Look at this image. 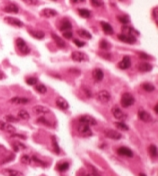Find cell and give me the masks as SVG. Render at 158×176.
<instances>
[{"instance_id":"obj_24","label":"cell","mask_w":158,"mask_h":176,"mask_svg":"<svg viewBox=\"0 0 158 176\" xmlns=\"http://www.w3.org/2000/svg\"><path fill=\"white\" fill-rule=\"evenodd\" d=\"M138 70L141 72H149L152 70V65L150 63H147V62H142V63H139L138 65Z\"/></svg>"},{"instance_id":"obj_1","label":"cell","mask_w":158,"mask_h":176,"mask_svg":"<svg viewBox=\"0 0 158 176\" xmlns=\"http://www.w3.org/2000/svg\"><path fill=\"white\" fill-rule=\"evenodd\" d=\"M121 105H122V107L124 108H128L130 107L134 104V102H135V99H134V97L132 96V94L128 92H125L122 94V96H121Z\"/></svg>"},{"instance_id":"obj_16","label":"cell","mask_w":158,"mask_h":176,"mask_svg":"<svg viewBox=\"0 0 158 176\" xmlns=\"http://www.w3.org/2000/svg\"><path fill=\"white\" fill-rule=\"evenodd\" d=\"M56 105H57V107L61 110H66V109H68V107H69L68 102L61 96H58L56 98Z\"/></svg>"},{"instance_id":"obj_7","label":"cell","mask_w":158,"mask_h":176,"mask_svg":"<svg viewBox=\"0 0 158 176\" xmlns=\"http://www.w3.org/2000/svg\"><path fill=\"white\" fill-rule=\"evenodd\" d=\"M78 132L80 134H81L83 137H89L92 135V131H91V128H90V126L86 125V124H82V123H79V126H78Z\"/></svg>"},{"instance_id":"obj_13","label":"cell","mask_w":158,"mask_h":176,"mask_svg":"<svg viewBox=\"0 0 158 176\" xmlns=\"http://www.w3.org/2000/svg\"><path fill=\"white\" fill-rule=\"evenodd\" d=\"M29 102H30V100L27 99V98H24V97L15 96L10 99V103H11V104H14V105H25Z\"/></svg>"},{"instance_id":"obj_28","label":"cell","mask_w":158,"mask_h":176,"mask_svg":"<svg viewBox=\"0 0 158 176\" xmlns=\"http://www.w3.org/2000/svg\"><path fill=\"white\" fill-rule=\"evenodd\" d=\"M77 34H78L80 37L85 38V39H91V38H92V35L90 34V32H88V31L85 30V29L77 30Z\"/></svg>"},{"instance_id":"obj_19","label":"cell","mask_w":158,"mask_h":176,"mask_svg":"<svg viewBox=\"0 0 158 176\" xmlns=\"http://www.w3.org/2000/svg\"><path fill=\"white\" fill-rule=\"evenodd\" d=\"M92 77L94 78V80L96 82H100L102 81L103 77H104V73H103V71L101 70V69L96 68L92 71Z\"/></svg>"},{"instance_id":"obj_5","label":"cell","mask_w":158,"mask_h":176,"mask_svg":"<svg viewBox=\"0 0 158 176\" xmlns=\"http://www.w3.org/2000/svg\"><path fill=\"white\" fill-rule=\"evenodd\" d=\"M112 114L117 120H121V122L127 119V115H126L120 108L117 107V106H115V107L112 108Z\"/></svg>"},{"instance_id":"obj_15","label":"cell","mask_w":158,"mask_h":176,"mask_svg":"<svg viewBox=\"0 0 158 176\" xmlns=\"http://www.w3.org/2000/svg\"><path fill=\"white\" fill-rule=\"evenodd\" d=\"M138 117L140 120H142L143 122H152L153 121V118H152V116L149 114L148 112H146L145 110H140L138 111Z\"/></svg>"},{"instance_id":"obj_50","label":"cell","mask_w":158,"mask_h":176,"mask_svg":"<svg viewBox=\"0 0 158 176\" xmlns=\"http://www.w3.org/2000/svg\"><path fill=\"white\" fill-rule=\"evenodd\" d=\"M139 56H140V58H142V59H150V56L148 54H146L144 52H139Z\"/></svg>"},{"instance_id":"obj_52","label":"cell","mask_w":158,"mask_h":176,"mask_svg":"<svg viewBox=\"0 0 158 176\" xmlns=\"http://www.w3.org/2000/svg\"><path fill=\"white\" fill-rule=\"evenodd\" d=\"M11 137H18V138L25 139V137L23 135H20V134H11Z\"/></svg>"},{"instance_id":"obj_9","label":"cell","mask_w":158,"mask_h":176,"mask_svg":"<svg viewBox=\"0 0 158 176\" xmlns=\"http://www.w3.org/2000/svg\"><path fill=\"white\" fill-rule=\"evenodd\" d=\"M0 130L7 132V133H10V134H13L15 132V127H13L11 124L6 122V121L0 120Z\"/></svg>"},{"instance_id":"obj_26","label":"cell","mask_w":158,"mask_h":176,"mask_svg":"<svg viewBox=\"0 0 158 176\" xmlns=\"http://www.w3.org/2000/svg\"><path fill=\"white\" fill-rule=\"evenodd\" d=\"M29 34L36 39H42L45 37V33L41 30H29Z\"/></svg>"},{"instance_id":"obj_4","label":"cell","mask_w":158,"mask_h":176,"mask_svg":"<svg viewBox=\"0 0 158 176\" xmlns=\"http://www.w3.org/2000/svg\"><path fill=\"white\" fill-rule=\"evenodd\" d=\"M4 21L7 23V24L11 25V26H15V27H23L24 26V23H23L21 20L17 19L15 17H11V16H6L4 17Z\"/></svg>"},{"instance_id":"obj_31","label":"cell","mask_w":158,"mask_h":176,"mask_svg":"<svg viewBox=\"0 0 158 176\" xmlns=\"http://www.w3.org/2000/svg\"><path fill=\"white\" fill-rule=\"evenodd\" d=\"M17 115H18V118H19V119H23V120H28V119L30 118L29 113H28L26 110H23V109L18 111Z\"/></svg>"},{"instance_id":"obj_18","label":"cell","mask_w":158,"mask_h":176,"mask_svg":"<svg viewBox=\"0 0 158 176\" xmlns=\"http://www.w3.org/2000/svg\"><path fill=\"white\" fill-rule=\"evenodd\" d=\"M105 136L108 137V138L110 139H114V140H118V139H121V133H119V132L115 131V130H106L105 131Z\"/></svg>"},{"instance_id":"obj_29","label":"cell","mask_w":158,"mask_h":176,"mask_svg":"<svg viewBox=\"0 0 158 176\" xmlns=\"http://www.w3.org/2000/svg\"><path fill=\"white\" fill-rule=\"evenodd\" d=\"M31 164L36 165V166H43V167L47 166V164H46L45 162H43L42 160L38 159L37 157H35V156L31 157Z\"/></svg>"},{"instance_id":"obj_21","label":"cell","mask_w":158,"mask_h":176,"mask_svg":"<svg viewBox=\"0 0 158 176\" xmlns=\"http://www.w3.org/2000/svg\"><path fill=\"white\" fill-rule=\"evenodd\" d=\"M122 31H123V34H127V35H139V32L137 30L134 29L133 27L128 26V25H124L122 27Z\"/></svg>"},{"instance_id":"obj_51","label":"cell","mask_w":158,"mask_h":176,"mask_svg":"<svg viewBox=\"0 0 158 176\" xmlns=\"http://www.w3.org/2000/svg\"><path fill=\"white\" fill-rule=\"evenodd\" d=\"M83 90L85 91V93H86V96H87V97H92L91 91H89V90L87 89V87H84V88H83Z\"/></svg>"},{"instance_id":"obj_11","label":"cell","mask_w":158,"mask_h":176,"mask_svg":"<svg viewBox=\"0 0 158 176\" xmlns=\"http://www.w3.org/2000/svg\"><path fill=\"white\" fill-rule=\"evenodd\" d=\"M3 11L6 13H14L17 14L19 12V7L17 6L15 3H9L7 5H5L3 7Z\"/></svg>"},{"instance_id":"obj_10","label":"cell","mask_w":158,"mask_h":176,"mask_svg":"<svg viewBox=\"0 0 158 176\" xmlns=\"http://www.w3.org/2000/svg\"><path fill=\"white\" fill-rule=\"evenodd\" d=\"M118 39L121 40L122 42L128 43V44H134L136 43V37L133 35H127V34H119Z\"/></svg>"},{"instance_id":"obj_14","label":"cell","mask_w":158,"mask_h":176,"mask_svg":"<svg viewBox=\"0 0 158 176\" xmlns=\"http://www.w3.org/2000/svg\"><path fill=\"white\" fill-rule=\"evenodd\" d=\"M33 112L37 115H44V114H48V113H50V110H49V108L45 107V106L36 105L33 107Z\"/></svg>"},{"instance_id":"obj_3","label":"cell","mask_w":158,"mask_h":176,"mask_svg":"<svg viewBox=\"0 0 158 176\" xmlns=\"http://www.w3.org/2000/svg\"><path fill=\"white\" fill-rule=\"evenodd\" d=\"M71 58L73 61L76 62H85L88 61V56L86 53L81 52V51H74L71 54Z\"/></svg>"},{"instance_id":"obj_54","label":"cell","mask_w":158,"mask_h":176,"mask_svg":"<svg viewBox=\"0 0 158 176\" xmlns=\"http://www.w3.org/2000/svg\"><path fill=\"white\" fill-rule=\"evenodd\" d=\"M154 12H155V14L153 13V15H155V20H156V22H157V7H155V9H154Z\"/></svg>"},{"instance_id":"obj_40","label":"cell","mask_w":158,"mask_h":176,"mask_svg":"<svg viewBox=\"0 0 158 176\" xmlns=\"http://www.w3.org/2000/svg\"><path fill=\"white\" fill-rule=\"evenodd\" d=\"M115 126L117 127L118 129H120V130H123V131H127L129 127L126 124H124L123 122H115Z\"/></svg>"},{"instance_id":"obj_39","label":"cell","mask_w":158,"mask_h":176,"mask_svg":"<svg viewBox=\"0 0 158 176\" xmlns=\"http://www.w3.org/2000/svg\"><path fill=\"white\" fill-rule=\"evenodd\" d=\"M4 120L8 123H13V122H17L18 118L14 117L13 115H6V116H4Z\"/></svg>"},{"instance_id":"obj_35","label":"cell","mask_w":158,"mask_h":176,"mask_svg":"<svg viewBox=\"0 0 158 176\" xmlns=\"http://www.w3.org/2000/svg\"><path fill=\"white\" fill-rule=\"evenodd\" d=\"M117 19L124 25H127L128 23L130 22V19H129V17L127 16V15H118Z\"/></svg>"},{"instance_id":"obj_45","label":"cell","mask_w":158,"mask_h":176,"mask_svg":"<svg viewBox=\"0 0 158 176\" xmlns=\"http://www.w3.org/2000/svg\"><path fill=\"white\" fill-rule=\"evenodd\" d=\"M52 142H53V147H54V150H55V153H59L60 152V149H59V147H58V143H57V141H56V138H55V136H52Z\"/></svg>"},{"instance_id":"obj_46","label":"cell","mask_w":158,"mask_h":176,"mask_svg":"<svg viewBox=\"0 0 158 176\" xmlns=\"http://www.w3.org/2000/svg\"><path fill=\"white\" fill-rule=\"evenodd\" d=\"M91 4L95 7H101L103 6V1L102 0H90Z\"/></svg>"},{"instance_id":"obj_22","label":"cell","mask_w":158,"mask_h":176,"mask_svg":"<svg viewBox=\"0 0 158 176\" xmlns=\"http://www.w3.org/2000/svg\"><path fill=\"white\" fill-rule=\"evenodd\" d=\"M1 172L4 176H22L23 175L20 171H17V170H14V169H10V168L3 169Z\"/></svg>"},{"instance_id":"obj_36","label":"cell","mask_w":158,"mask_h":176,"mask_svg":"<svg viewBox=\"0 0 158 176\" xmlns=\"http://www.w3.org/2000/svg\"><path fill=\"white\" fill-rule=\"evenodd\" d=\"M56 167H57L58 171H61V172L66 171V170L69 168V163H67V162L59 163V164H57V166H56Z\"/></svg>"},{"instance_id":"obj_32","label":"cell","mask_w":158,"mask_h":176,"mask_svg":"<svg viewBox=\"0 0 158 176\" xmlns=\"http://www.w3.org/2000/svg\"><path fill=\"white\" fill-rule=\"evenodd\" d=\"M148 152L152 158H156L157 157V147L153 144L148 147Z\"/></svg>"},{"instance_id":"obj_34","label":"cell","mask_w":158,"mask_h":176,"mask_svg":"<svg viewBox=\"0 0 158 176\" xmlns=\"http://www.w3.org/2000/svg\"><path fill=\"white\" fill-rule=\"evenodd\" d=\"M77 176H99V175H98L94 170H93L92 172H88L86 170H80Z\"/></svg>"},{"instance_id":"obj_38","label":"cell","mask_w":158,"mask_h":176,"mask_svg":"<svg viewBox=\"0 0 158 176\" xmlns=\"http://www.w3.org/2000/svg\"><path fill=\"white\" fill-rule=\"evenodd\" d=\"M99 47L101 49H103V50H108V49H110L111 45L109 42H107L105 39H102L100 41V44H99Z\"/></svg>"},{"instance_id":"obj_27","label":"cell","mask_w":158,"mask_h":176,"mask_svg":"<svg viewBox=\"0 0 158 176\" xmlns=\"http://www.w3.org/2000/svg\"><path fill=\"white\" fill-rule=\"evenodd\" d=\"M52 38H53V40L55 41V43L58 45V47H60V48H64V47H65V46H66L65 41L62 40V38H61V37H59L58 35H56V34H54V33H52Z\"/></svg>"},{"instance_id":"obj_56","label":"cell","mask_w":158,"mask_h":176,"mask_svg":"<svg viewBox=\"0 0 158 176\" xmlns=\"http://www.w3.org/2000/svg\"><path fill=\"white\" fill-rule=\"evenodd\" d=\"M2 78H4V74H3V72L0 70V80H1Z\"/></svg>"},{"instance_id":"obj_43","label":"cell","mask_w":158,"mask_h":176,"mask_svg":"<svg viewBox=\"0 0 158 176\" xmlns=\"http://www.w3.org/2000/svg\"><path fill=\"white\" fill-rule=\"evenodd\" d=\"M37 81H38V79L36 78V77H29V78L26 79V83L28 85H35V84H37Z\"/></svg>"},{"instance_id":"obj_57","label":"cell","mask_w":158,"mask_h":176,"mask_svg":"<svg viewBox=\"0 0 158 176\" xmlns=\"http://www.w3.org/2000/svg\"><path fill=\"white\" fill-rule=\"evenodd\" d=\"M139 176H146V175L143 174V173H140V174H139Z\"/></svg>"},{"instance_id":"obj_33","label":"cell","mask_w":158,"mask_h":176,"mask_svg":"<svg viewBox=\"0 0 158 176\" xmlns=\"http://www.w3.org/2000/svg\"><path fill=\"white\" fill-rule=\"evenodd\" d=\"M35 90L40 94H44L47 91V88L44 84H35Z\"/></svg>"},{"instance_id":"obj_49","label":"cell","mask_w":158,"mask_h":176,"mask_svg":"<svg viewBox=\"0 0 158 176\" xmlns=\"http://www.w3.org/2000/svg\"><path fill=\"white\" fill-rule=\"evenodd\" d=\"M63 36L66 38V39H71L72 38V32L71 31H64Z\"/></svg>"},{"instance_id":"obj_2","label":"cell","mask_w":158,"mask_h":176,"mask_svg":"<svg viewBox=\"0 0 158 176\" xmlns=\"http://www.w3.org/2000/svg\"><path fill=\"white\" fill-rule=\"evenodd\" d=\"M15 43H16L17 51L20 54H22V55H26V54L30 52V48L28 47L26 42H25L22 38H17L16 41H15Z\"/></svg>"},{"instance_id":"obj_23","label":"cell","mask_w":158,"mask_h":176,"mask_svg":"<svg viewBox=\"0 0 158 176\" xmlns=\"http://www.w3.org/2000/svg\"><path fill=\"white\" fill-rule=\"evenodd\" d=\"M100 24H101V27H102V29H103V31H104L105 34H107V35L113 34V28L109 23L105 22V21H101Z\"/></svg>"},{"instance_id":"obj_47","label":"cell","mask_w":158,"mask_h":176,"mask_svg":"<svg viewBox=\"0 0 158 176\" xmlns=\"http://www.w3.org/2000/svg\"><path fill=\"white\" fill-rule=\"evenodd\" d=\"M37 122H38V123L45 124V125H48V126H50V125H51V123L49 122V121H47V119H45L44 117H40V118H38Z\"/></svg>"},{"instance_id":"obj_58","label":"cell","mask_w":158,"mask_h":176,"mask_svg":"<svg viewBox=\"0 0 158 176\" xmlns=\"http://www.w3.org/2000/svg\"><path fill=\"white\" fill-rule=\"evenodd\" d=\"M53 1H56V0H53Z\"/></svg>"},{"instance_id":"obj_42","label":"cell","mask_w":158,"mask_h":176,"mask_svg":"<svg viewBox=\"0 0 158 176\" xmlns=\"http://www.w3.org/2000/svg\"><path fill=\"white\" fill-rule=\"evenodd\" d=\"M13 147H14L15 151H19V150H21V149L26 148L25 145H23L22 143H19V142H15V143H13Z\"/></svg>"},{"instance_id":"obj_44","label":"cell","mask_w":158,"mask_h":176,"mask_svg":"<svg viewBox=\"0 0 158 176\" xmlns=\"http://www.w3.org/2000/svg\"><path fill=\"white\" fill-rule=\"evenodd\" d=\"M21 1L24 2L25 4L30 5V6H34V5H38L39 1L38 0H21Z\"/></svg>"},{"instance_id":"obj_8","label":"cell","mask_w":158,"mask_h":176,"mask_svg":"<svg viewBox=\"0 0 158 176\" xmlns=\"http://www.w3.org/2000/svg\"><path fill=\"white\" fill-rule=\"evenodd\" d=\"M110 98H111L110 93L106 91V90H101L97 94V100L100 101L101 103H107L110 100Z\"/></svg>"},{"instance_id":"obj_41","label":"cell","mask_w":158,"mask_h":176,"mask_svg":"<svg viewBox=\"0 0 158 176\" xmlns=\"http://www.w3.org/2000/svg\"><path fill=\"white\" fill-rule=\"evenodd\" d=\"M20 160H21L23 164H26V165L31 164V157H29L28 155H23Z\"/></svg>"},{"instance_id":"obj_30","label":"cell","mask_w":158,"mask_h":176,"mask_svg":"<svg viewBox=\"0 0 158 176\" xmlns=\"http://www.w3.org/2000/svg\"><path fill=\"white\" fill-rule=\"evenodd\" d=\"M78 14L81 16L82 18H90L91 17V12L89 10L85 9V8H79L78 9Z\"/></svg>"},{"instance_id":"obj_53","label":"cell","mask_w":158,"mask_h":176,"mask_svg":"<svg viewBox=\"0 0 158 176\" xmlns=\"http://www.w3.org/2000/svg\"><path fill=\"white\" fill-rule=\"evenodd\" d=\"M81 2H85V0H71V3H81Z\"/></svg>"},{"instance_id":"obj_25","label":"cell","mask_w":158,"mask_h":176,"mask_svg":"<svg viewBox=\"0 0 158 176\" xmlns=\"http://www.w3.org/2000/svg\"><path fill=\"white\" fill-rule=\"evenodd\" d=\"M117 152H118V154L123 155V156H126V157L133 156V152H132L129 148H127V147H119L117 149Z\"/></svg>"},{"instance_id":"obj_55","label":"cell","mask_w":158,"mask_h":176,"mask_svg":"<svg viewBox=\"0 0 158 176\" xmlns=\"http://www.w3.org/2000/svg\"><path fill=\"white\" fill-rule=\"evenodd\" d=\"M154 111H155V113L157 114V113H158V105L157 104L154 106Z\"/></svg>"},{"instance_id":"obj_20","label":"cell","mask_w":158,"mask_h":176,"mask_svg":"<svg viewBox=\"0 0 158 176\" xmlns=\"http://www.w3.org/2000/svg\"><path fill=\"white\" fill-rule=\"evenodd\" d=\"M71 28H72V25L68 19H65V18H64V19L61 20L60 26H59V29L61 31H63V32L64 31H70Z\"/></svg>"},{"instance_id":"obj_48","label":"cell","mask_w":158,"mask_h":176,"mask_svg":"<svg viewBox=\"0 0 158 176\" xmlns=\"http://www.w3.org/2000/svg\"><path fill=\"white\" fill-rule=\"evenodd\" d=\"M73 42L77 47H83V46L85 45V42H83V41H81L79 39H73Z\"/></svg>"},{"instance_id":"obj_37","label":"cell","mask_w":158,"mask_h":176,"mask_svg":"<svg viewBox=\"0 0 158 176\" xmlns=\"http://www.w3.org/2000/svg\"><path fill=\"white\" fill-rule=\"evenodd\" d=\"M141 87L147 92H152V91H154V90H155V86H154V85H152L151 83H143L141 85Z\"/></svg>"},{"instance_id":"obj_6","label":"cell","mask_w":158,"mask_h":176,"mask_svg":"<svg viewBox=\"0 0 158 176\" xmlns=\"http://www.w3.org/2000/svg\"><path fill=\"white\" fill-rule=\"evenodd\" d=\"M79 123L86 124V125L91 127L93 125H96L97 121L95 120V118H93L92 116H90V115H83L79 118Z\"/></svg>"},{"instance_id":"obj_17","label":"cell","mask_w":158,"mask_h":176,"mask_svg":"<svg viewBox=\"0 0 158 176\" xmlns=\"http://www.w3.org/2000/svg\"><path fill=\"white\" fill-rule=\"evenodd\" d=\"M131 66V59L129 56H124L122 61L118 63V67L120 69H128Z\"/></svg>"},{"instance_id":"obj_12","label":"cell","mask_w":158,"mask_h":176,"mask_svg":"<svg viewBox=\"0 0 158 176\" xmlns=\"http://www.w3.org/2000/svg\"><path fill=\"white\" fill-rule=\"evenodd\" d=\"M58 12L56 10H54L52 8H44L43 10L40 11V15L45 18H50V17H54L57 16Z\"/></svg>"}]
</instances>
